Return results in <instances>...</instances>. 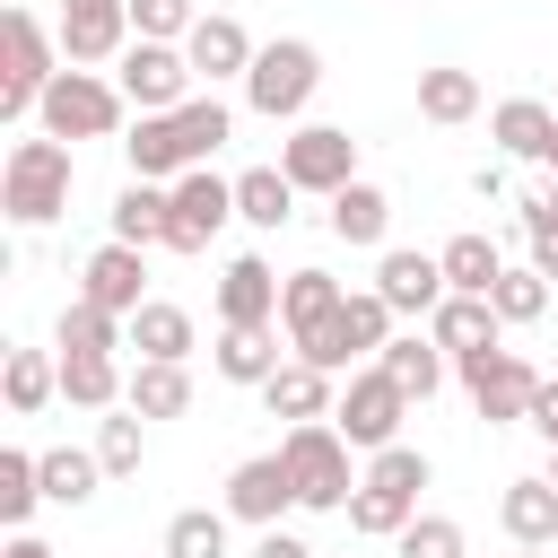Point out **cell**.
Instances as JSON below:
<instances>
[{
	"mask_svg": "<svg viewBox=\"0 0 558 558\" xmlns=\"http://www.w3.org/2000/svg\"><path fill=\"white\" fill-rule=\"evenodd\" d=\"M418 488H427V453L384 445V453L366 462L357 497H349V532H366V541H401V532L418 523Z\"/></svg>",
	"mask_w": 558,
	"mask_h": 558,
	"instance_id": "6da1fadb",
	"label": "cell"
},
{
	"mask_svg": "<svg viewBox=\"0 0 558 558\" xmlns=\"http://www.w3.org/2000/svg\"><path fill=\"white\" fill-rule=\"evenodd\" d=\"M279 462H288V480H296V506H305V514H349L357 480H349V436H340L331 418L288 427V436H279Z\"/></svg>",
	"mask_w": 558,
	"mask_h": 558,
	"instance_id": "7a4b0ae2",
	"label": "cell"
},
{
	"mask_svg": "<svg viewBox=\"0 0 558 558\" xmlns=\"http://www.w3.org/2000/svg\"><path fill=\"white\" fill-rule=\"evenodd\" d=\"M0 209L17 227H52L70 209V140H17L0 166Z\"/></svg>",
	"mask_w": 558,
	"mask_h": 558,
	"instance_id": "3957f363",
	"label": "cell"
},
{
	"mask_svg": "<svg viewBox=\"0 0 558 558\" xmlns=\"http://www.w3.org/2000/svg\"><path fill=\"white\" fill-rule=\"evenodd\" d=\"M314 87H323V52H314L305 35L262 44V52H253V70H244V105H253L262 122H296V113L314 105Z\"/></svg>",
	"mask_w": 558,
	"mask_h": 558,
	"instance_id": "277c9868",
	"label": "cell"
},
{
	"mask_svg": "<svg viewBox=\"0 0 558 558\" xmlns=\"http://www.w3.org/2000/svg\"><path fill=\"white\" fill-rule=\"evenodd\" d=\"M61 70H70V61H52V35L35 26V9H9V17H0V113H9V122L35 113Z\"/></svg>",
	"mask_w": 558,
	"mask_h": 558,
	"instance_id": "5b68a950",
	"label": "cell"
},
{
	"mask_svg": "<svg viewBox=\"0 0 558 558\" xmlns=\"http://www.w3.org/2000/svg\"><path fill=\"white\" fill-rule=\"evenodd\" d=\"M35 122H44V140H113L122 131V87L96 78V70H61L44 87Z\"/></svg>",
	"mask_w": 558,
	"mask_h": 558,
	"instance_id": "8992f818",
	"label": "cell"
},
{
	"mask_svg": "<svg viewBox=\"0 0 558 558\" xmlns=\"http://www.w3.org/2000/svg\"><path fill=\"white\" fill-rule=\"evenodd\" d=\"M384 349H392V305H384L375 288H349V296H340V314H331L296 357H305V366H323V375H349V357H384Z\"/></svg>",
	"mask_w": 558,
	"mask_h": 558,
	"instance_id": "52a82bcc",
	"label": "cell"
},
{
	"mask_svg": "<svg viewBox=\"0 0 558 558\" xmlns=\"http://www.w3.org/2000/svg\"><path fill=\"white\" fill-rule=\"evenodd\" d=\"M462 366V384H471V410L488 418V427H514V418H532V392L549 384L523 349H471V357H453Z\"/></svg>",
	"mask_w": 558,
	"mask_h": 558,
	"instance_id": "ba28073f",
	"label": "cell"
},
{
	"mask_svg": "<svg viewBox=\"0 0 558 558\" xmlns=\"http://www.w3.org/2000/svg\"><path fill=\"white\" fill-rule=\"evenodd\" d=\"M401 418H410V392H401L384 366H357V375L340 384L331 427L349 436V453H384V445H401Z\"/></svg>",
	"mask_w": 558,
	"mask_h": 558,
	"instance_id": "9c48e42d",
	"label": "cell"
},
{
	"mask_svg": "<svg viewBox=\"0 0 558 558\" xmlns=\"http://www.w3.org/2000/svg\"><path fill=\"white\" fill-rule=\"evenodd\" d=\"M279 174L296 183V192H349L357 183V140L340 131V122H296L288 140H279Z\"/></svg>",
	"mask_w": 558,
	"mask_h": 558,
	"instance_id": "30bf717a",
	"label": "cell"
},
{
	"mask_svg": "<svg viewBox=\"0 0 558 558\" xmlns=\"http://www.w3.org/2000/svg\"><path fill=\"white\" fill-rule=\"evenodd\" d=\"M113 87L131 113H174V105H192V61H183V44H131Z\"/></svg>",
	"mask_w": 558,
	"mask_h": 558,
	"instance_id": "8fae6325",
	"label": "cell"
},
{
	"mask_svg": "<svg viewBox=\"0 0 558 558\" xmlns=\"http://www.w3.org/2000/svg\"><path fill=\"white\" fill-rule=\"evenodd\" d=\"M235 218V183L227 174H209V166H192L183 183H174V235H166V253H209V235Z\"/></svg>",
	"mask_w": 558,
	"mask_h": 558,
	"instance_id": "7c38bea8",
	"label": "cell"
},
{
	"mask_svg": "<svg viewBox=\"0 0 558 558\" xmlns=\"http://www.w3.org/2000/svg\"><path fill=\"white\" fill-rule=\"evenodd\" d=\"M279 270L262 262V253H235L227 270H218V323L227 331H262V323H279Z\"/></svg>",
	"mask_w": 558,
	"mask_h": 558,
	"instance_id": "4fadbf2b",
	"label": "cell"
},
{
	"mask_svg": "<svg viewBox=\"0 0 558 558\" xmlns=\"http://www.w3.org/2000/svg\"><path fill=\"white\" fill-rule=\"evenodd\" d=\"M288 506H296V480H288V462H279V453H253V462H235V471H227V514H235V523L270 532Z\"/></svg>",
	"mask_w": 558,
	"mask_h": 558,
	"instance_id": "5bb4252c",
	"label": "cell"
},
{
	"mask_svg": "<svg viewBox=\"0 0 558 558\" xmlns=\"http://www.w3.org/2000/svg\"><path fill=\"white\" fill-rule=\"evenodd\" d=\"M253 52H262V44H253V35H244L227 9H201V26L183 35L192 78H209V87H218V78H244V70H253Z\"/></svg>",
	"mask_w": 558,
	"mask_h": 558,
	"instance_id": "9a60e30c",
	"label": "cell"
},
{
	"mask_svg": "<svg viewBox=\"0 0 558 558\" xmlns=\"http://www.w3.org/2000/svg\"><path fill=\"white\" fill-rule=\"evenodd\" d=\"M140 279H148V262H140V244H96V253H87V270H78V296L131 323V314L148 305V296H140Z\"/></svg>",
	"mask_w": 558,
	"mask_h": 558,
	"instance_id": "2e32d148",
	"label": "cell"
},
{
	"mask_svg": "<svg viewBox=\"0 0 558 558\" xmlns=\"http://www.w3.org/2000/svg\"><path fill=\"white\" fill-rule=\"evenodd\" d=\"M122 52H131V0L122 9H61V61L70 70H96Z\"/></svg>",
	"mask_w": 558,
	"mask_h": 558,
	"instance_id": "e0dca14e",
	"label": "cell"
},
{
	"mask_svg": "<svg viewBox=\"0 0 558 558\" xmlns=\"http://www.w3.org/2000/svg\"><path fill=\"white\" fill-rule=\"evenodd\" d=\"M122 157H131L140 183H183V174H192V140H183L174 113H140L131 140H122Z\"/></svg>",
	"mask_w": 558,
	"mask_h": 558,
	"instance_id": "ac0fdd59",
	"label": "cell"
},
{
	"mask_svg": "<svg viewBox=\"0 0 558 558\" xmlns=\"http://www.w3.org/2000/svg\"><path fill=\"white\" fill-rule=\"evenodd\" d=\"M375 296H384L392 314H436L453 288H445V262H436V253H384V262H375Z\"/></svg>",
	"mask_w": 558,
	"mask_h": 558,
	"instance_id": "d6986e66",
	"label": "cell"
},
{
	"mask_svg": "<svg viewBox=\"0 0 558 558\" xmlns=\"http://www.w3.org/2000/svg\"><path fill=\"white\" fill-rule=\"evenodd\" d=\"M262 410H270V418H288V427H314V418H331L340 401H331V375H323V366L288 357V366L262 384Z\"/></svg>",
	"mask_w": 558,
	"mask_h": 558,
	"instance_id": "ffe728a7",
	"label": "cell"
},
{
	"mask_svg": "<svg viewBox=\"0 0 558 558\" xmlns=\"http://www.w3.org/2000/svg\"><path fill=\"white\" fill-rule=\"evenodd\" d=\"M166 235H174V183H140V174H131L122 201H113V244H140V253H148V244H166Z\"/></svg>",
	"mask_w": 558,
	"mask_h": 558,
	"instance_id": "44dd1931",
	"label": "cell"
},
{
	"mask_svg": "<svg viewBox=\"0 0 558 558\" xmlns=\"http://www.w3.org/2000/svg\"><path fill=\"white\" fill-rule=\"evenodd\" d=\"M497 523H506L514 549H549V541H558V488H549V480H506Z\"/></svg>",
	"mask_w": 558,
	"mask_h": 558,
	"instance_id": "7402d4cb",
	"label": "cell"
},
{
	"mask_svg": "<svg viewBox=\"0 0 558 558\" xmlns=\"http://www.w3.org/2000/svg\"><path fill=\"white\" fill-rule=\"evenodd\" d=\"M340 296H349V288H340L331 270H288V288H279V323H288V340L305 349V340L340 314Z\"/></svg>",
	"mask_w": 558,
	"mask_h": 558,
	"instance_id": "603a6c76",
	"label": "cell"
},
{
	"mask_svg": "<svg viewBox=\"0 0 558 558\" xmlns=\"http://www.w3.org/2000/svg\"><path fill=\"white\" fill-rule=\"evenodd\" d=\"M427 340H436L445 357H471V349H497V305H488V296H445V305L427 314Z\"/></svg>",
	"mask_w": 558,
	"mask_h": 558,
	"instance_id": "cb8c5ba5",
	"label": "cell"
},
{
	"mask_svg": "<svg viewBox=\"0 0 558 558\" xmlns=\"http://www.w3.org/2000/svg\"><path fill=\"white\" fill-rule=\"evenodd\" d=\"M488 140H497L506 157H549V140H558V113H549L541 96H506V105L488 113Z\"/></svg>",
	"mask_w": 558,
	"mask_h": 558,
	"instance_id": "d4e9b609",
	"label": "cell"
},
{
	"mask_svg": "<svg viewBox=\"0 0 558 558\" xmlns=\"http://www.w3.org/2000/svg\"><path fill=\"white\" fill-rule=\"evenodd\" d=\"M52 340H61V357H113V349L131 340V323L105 314V305H87V296H70L61 323H52Z\"/></svg>",
	"mask_w": 558,
	"mask_h": 558,
	"instance_id": "484cf974",
	"label": "cell"
},
{
	"mask_svg": "<svg viewBox=\"0 0 558 558\" xmlns=\"http://www.w3.org/2000/svg\"><path fill=\"white\" fill-rule=\"evenodd\" d=\"M131 349H140L148 366H183V357H192V314L166 305V296H148V305L131 314Z\"/></svg>",
	"mask_w": 558,
	"mask_h": 558,
	"instance_id": "4316f807",
	"label": "cell"
},
{
	"mask_svg": "<svg viewBox=\"0 0 558 558\" xmlns=\"http://www.w3.org/2000/svg\"><path fill=\"white\" fill-rule=\"evenodd\" d=\"M235 218H244V227H262V235H279V227L296 218V183H288L279 166H253V174H235Z\"/></svg>",
	"mask_w": 558,
	"mask_h": 558,
	"instance_id": "83f0119b",
	"label": "cell"
},
{
	"mask_svg": "<svg viewBox=\"0 0 558 558\" xmlns=\"http://www.w3.org/2000/svg\"><path fill=\"white\" fill-rule=\"evenodd\" d=\"M384 227H392V201H384V183H349V192H331V235L340 244H384Z\"/></svg>",
	"mask_w": 558,
	"mask_h": 558,
	"instance_id": "f1b7e54d",
	"label": "cell"
},
{
	"mask_svg": "<svg viewBox=\"0 0 558 558\" xmlns=\"http://www.w3.org/2000/svg\"><path fill=\"white\" fill-rule=\"evenodd\" d=\"M436 262H445V288H453V296H488V288L506 279V253H497L480 227H471V235H453Z\"/></svg>",
	"mask_w": 558,
	"mask_h": 558,
	"instance_id": "f546056e",
	"label": "cell"
},
{
	"mask_svg": "<svg viewBox=\"0 0 558 558\" xmlns=\"http://www.w3.org/2000/svg\"><path fill=\"white\" fill-rule=\"evenodd\" d=\"M122 410H131V418H183V410H192V375H183V366H148V357H140V366H131Z\"/></svg>",
	"mask_w": 558,
	"mask_h": 558,
	"instance_id": "4dcf8cb0",
	"label": "cell"
},
{
	"mask_svg": "<svg viewBox=\"0 0 558 558\" xmlns=\"http://www.w3.org/2000/svg\"><path fill=\"white\" fill-rule=\"evenodd\" d=\"M418 113H427V122H445V131H453V122H471V113H480V78H471V70H453V61L418 70Z\"/></svg>",
	"mask_w": 558,
	"mask_h": 558,
	"instance_id": "1f68e13d",
	"label": "cell"
},
{
	"mask_svg": "<svg viewBox=\"0 0 558 558\" xmlns=\"http://www.w3.org/2000/svg\"><path fill=\"white\" fill-rule=\"evenodd\" d=\"M218 375L262 392V384L279 375V340H270V323H262V331H227V323H218Z\"/></svg>",
	"mask_w": 558,
	"mask_h": 558,
	"instance_id": "d6a6232c",
	"label": "cell"
},
{
	"mask_svg": "<svg viewBox=\"0 0 558 558\" xmlns=\"http://www.w3.org/2000/svg\"><path fill=\"white\" fill-rule=\"evenodd\" d=\"M0 392H9L17 418H35V410L61 392V366H52L44 349H9V357H0Z\"/></svg>",
	"mask_w": 558,
	"mask_h": 558,
	"instance_id": "836d02e7",
	"label": "cell"
},
{
	"mask_svg": "<svg viewBox=\"0 0 558 558\" xmlns=\"http://www.w3.org/2000/svg\"><path fill=\"white\" fill-rule=\"evenodd\" d=\"M375 366H384V375H392V384H401L410 401H427V392L445 384V349H436V340H418V331H401V340H392V349H384Z\"/></svg>",
	"mask_w": 558,
	"mask_h": 558,
	"instance_id": "e575fe53",
	"label": "cell"
},
{
	"mask_svg": "<svg viewBox=\"0 0 558 558\" xmlns=\"http://www.w3.org/2000/svg\"><path fill=\"white\" fill-rule=\"evenodd\" d=\"M35 462H44V497H52V506H87L96 480H105V462L78 453V445H52V453H35Z\"/></svg>",
	"mask_w": 558,
	"mask_h": 558,
	"instance_id": "d590c367",
	"label": "cell"
},
{
	"mask_svg": "<svg viewBox=\"0 0 558 558\" xmlns=\"http://www.w3.org/2000/svg\"><path fill=\"white\" fill-rule=\"evenodd\" d=\"M131 384H122V366L113 357H61V401H78V410H113Z\"/></svg>",
	"mask_w": 558,
	"mask_h": 558,
	"instance_id": "8d00e7d4",
	"label": "cell"
},
{
	"mask_svg": "<svg viewBox=\"0 0 558 558\" xmlns=\"http://www.w3.org/2000/svg\"><path fill=\"white\" fill-rule=\"evenodd\" d=\"M35 506H44V462L9 445V453H0V523H9V532H26V514H35Z\"/></svg>",
	"mask_w": 558,
	"mask_h": 558,
	"instance_id": "74e56055",
	"label": "cell"
},
{
	"mask_svg": "<svg viewBox=\"0 0 558 558\" xmlns=\"http://www.w3.org/2000/svg\"><path fill=\"white\" fill-rule=\"evenodd\" d=\"M227 506H192V514H174L166 523V558H227Z\"/></svg>",
	"mask_w": 558,
	"mask_h": 558,
	"instance_id": "f35d334b",
	"label": "cell"
},
{
	"mask_svg": "<svg viewBox=\"0 0 558 558\" xmlns=\"http://www.w3.org/2000/svg\"><path fill=\"white\" fill-rule=\"evenodd\" d=\"M488 305H497V323H541L549 314V279L532 262H506V279L488 288Z\"/></svg>",
	"mask_w": 558,
	"mask_h": 558,
	"instance_id": "ab89813d",
	"label": "cell"
},
{
	"mask_svg": "<svg viewBox=\"0 0 558 558\" xmlns=\"http://www.w3.org/2000/svg\"><path fill=\"white\" fill-rule=\"evenodd\" d=\"M174 122H183V140H192V166H209V157L227 148V131H235V113H227L218 96H192V105H174Z\"/></svg>",
	"mask_w": 558,
	"mask_h": 558,
	"instance_id": "60d3db41",
	"label": "cell"
},
{
	"mask_svg": "<svg viewBox=\"0 0 558 558\" xmlns=\"http://www.w3.org/2000/svg\"><path fill=\"white\" fill-rule=\"evenodd\" d=\"M192 26H201L192 0H131V35H140V44H183Z\"/></svg>",
	"mask_w": 558,
	"mask_h": 558,
	"instance_id": "b9f144b4",
	"label": "cell"
},
{
	"mask_svg": "<svg viewBox=\"0 0 558 558\" xmlns=\"http://www.w3.org/2000/svg\"><path fill=\"white\" fill-rule=\"evenodd\" d=\"M140 453H148V445H140V418H105V427H96V462H105V480H131Z\"/></svg>",
	"mask_w": 558,
	"mask_h": 558,
	"instance_id": "7bdbcfd3",
	"label": "cell"
},
{
	"mask_svg": "<svg viewBox=\"0 0 558 558\" xmlns=\"http://www.w3.org/2000/svg\"><path fill=\"white\" fill-rule=\"evenodd\" d=\"M401 558H462V523L453 514H418L401 532Z\"/></svg>",
	"mask_w": 558,
	"mask_h": 558,
	"instance_id": "ee69618b",
	"label": "cell"
},
{
	"mask_svg": "<svg viewBox=\"0 0 558 558\" xmlns=\"http://www.w3.org/2000/svg\"><path fill=\"white\" fill-rule=\"evenodd\" d=\"M541 227H558V183L523 192V235H541Z\"/></svg>",
	"mask_w": 558,
	"mask_h": 558,
	"instance_id": "f6af8a7d",
	"label": "cell"
},
{
	"mask_svg": "<svg viewBox=\"0 0 558 558\" xmlns=\"http://www.w3.org/2000/svg\"><path fill=\"white\" fill-rule=\"evenodd\" d=\"M532 427H541V436H549V445H558V375H549V384H541V392H532Z\"/></svg>",
	"mask_w": 558,
	"mask_h": 558,
	"instance_id": "bcb514c9",
	"label": "cell"
},
{
	"mask_svg": "<svg viewBox=\"0 0 558 558\" xmlns=\"http://www.w3.org/2000/svg\"><path fill=\"white\" fill-rule=\"evenodd\" d=\"M253 558H314V549H305V541H296V532H279V523H270V532H262V541H253Z\"/></svg>",
	"mask_w": 558,
	"mask_h": 558,
	"instance_id": "7dc6e473",
	"label": "cell"
},
{
	"mask_svg": "<svg viewBox=\"0 0 558 558\" xmlns=\"http://www.w3.org/2000/svg\"><path fill=\"white\" fill-rule=\"evenodd\" d=\"M532 270H541V279H558V227H541V235H532Z\"/></svg>",
	"mask_w": 558,
	"mask_h": 558,
	"instance_id": "c3c4849f",
	"label": "cell"
},
{
	"mask_svg": "<svg viewBox=\"0 0 558 558\" xmlns=\"http://www.w3.org/2000/svg\"><path fill=\"white\" fill-rule=\"evenodd\" d=\"M0 558H52V549H44L35 532H9V549H0Z\"/></svg>",
	"mask_w": 558,
	"mask_h": 558,
	"instance_id": "681fc988",
	"label": "cell"
},
{
	"mask_svg": "<svg viewBox=\"0 0 558 558\" xmlns=\"http://www.w3.org/2000/svg\"><path fill=\"white\" fill-rule=\"evenodd\" d=\"M61 9H122V0H61Z\"/></svg>",
	"mask_w": 558,
	"mask_h": 558,
	"instance_id": "f907efd6",
	"label": "cell"
},
{
	"mask_svg": "<svg viewBox=\"0 0 558 558\" xmlns=\"http://www.w3.org/2000/svg\"><path fill=\"white\" fill-rule=\"evenodd\" d=\"M549 488H558V445H549Z\"/></svg>",
	"mask_w": 558,
	"mask_h": 558,
	"instance_id": "816d5d0a",
	"label": "cell"
},
{
	"mask_svg": "<svg viewBox=\"0 0 558 558\" xmlns=\"http://www.w3.org/2000/svg\"><path fill=\"white\" fill-rule=\"evenodd\" d=\"M541 166H549V174H558V140H549V157H541Z\"/></svg>",
	"mask_w": 558,
	"mask_h": 558,
	"instance_id": "f5cc1de1",
	"label": "cell"
},
{
	"mask_svg": "<svg viewBox=\"0 0 558 558\" xmlns=\"http://www.w3.org/2000/svg\"><path fill=\"white\" fill-rule=\"evenodd\" d=\"M514 558H541V549H514Z\"/></svg>",
	"mask_w": 558,
	"mask_h": 558,
	"instance_id": "db71d44e",
	"label": "cell"
}]
</instances>
